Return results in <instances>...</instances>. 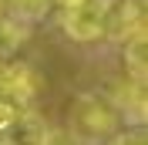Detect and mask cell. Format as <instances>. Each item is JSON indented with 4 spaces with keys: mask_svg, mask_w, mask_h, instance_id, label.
<instances>
[{
    "mask_svg": "<svg viewBox=\"0 0 148 145\" xmlns=\"http://www.w3.org/2000/svg\"><path fill=\"white\" fill-rule=\"evenodd\" d=\"M121 122H125L121 111L111 105L104 91H84L67 108V135L77 145H98V142H108L111 135H118Z\"/></svg>",
    "mask_w": 148,
    "mask_h": 145,
    "instance_id": "6da1fadb",
    "label": "cell"
},
{
    "mask_svg": "<svg viewBox=\"0 0 148 145\" xmlns=\"http://www.w3.org/2000/svg\"><path fill=\"white\" fill-rule=\"evenodd\" d=\"M104 3L108 0H84L81 7L61 10V27L71 41L91 44L98 37H104Z\"/></svg>",
    "mask_w": 148,
    "mask_h": 145,
    "instance_id": "7a4b0ae2",
    "label": "cell"
},
{
    "mask_svg": "<svg viewBox=\"0 0 148 145\" xmlns=\"http://www.w3.org/2000/svg\"><path fill=\"white\" fill-rule=\"evenodd\" d=\"M145 30V3L141 0H108L104 3V37L125 44L128 37Z\"/></svg>",
    "mask_w": 148,
    "mask_h": 145,
    "instance_id": "3957f363",
    "label": "cell"
},
{
    "mask_svg": "<svg viewBox=\"0 0 148 145\" xmlns=\"http://www.w3.org/2000/svg\"><path fill=\"white\" fill-rule=\"evenodd\" d=\"M47 138H51V125L34 111H24L0 135V145H47Z\"/></svg>",
    "mask_w": 148,
    "mask_h": 145,
    "instance_id": "277c9868",
    "label": "cell"
},
{
    "mask_svg": "<svg viewBox=\"0 0 148 145\" xmlns=\"http://www.w3.org/2000/svg\"><path fill=\"white\" fill-rule=\"evenodd\" d=\"M121 61H125L128 81L145 84V71H148V41H145V30L135 34V37H128V41L121 44Z\"/></svg>",
    "mask_w": 148,
    "mask_h": 145,
    "instance_id": "5b68a950",
    "label": "cell"
},
{
    "mask_svg": "<svg viewBox=\"0 0 148 145\" xmlns=\"http://www.w3.org/2000/svg\"><path fill=\"white\" fill-rule=\"evenodd\" d=\"M0 7H7L10 20H20V24H34L51 10V0H0Z\"/></svg>",
    "mask_w": 148,
    "mask_h": 145,
    "instance_id": "8992f818",
    "label": "cell"
},
{
    "mask_svg": "<svg viewBox=\"0 0 148 145\" xmlns=\"http://www.w3.org/2000/svg\"><path fill=\"white\" fill-rule=\"evenodd\" d=\"M108 145H145V128H128V132H118L111 135Z\"/></svg>",
    "mask_w": 148,
    "mask_h": 145,
    "instance_id": "52a82bcc",
    "label": "cell"
},
{
    "mask_svg": "<svg viewBox=\"0 0 148 145\" xmlns=\"http://www.w3.org/2000/svg\"><path fill=\"white\" fill-rule=\"evenodd\" d=\"M47 145H77V142H74L67 132H54V128H51V138H47Z\"/></svg>",
    "mask_w": 148,
    "mask_h": 145,
    "instance_id": "ba28073f",
    "label": "cell"
},
{
    "mask_svg": "<svg viewBox=\"0 0 148 145\" xmlns=\"http://www.w3.org/2000/svg\"><path fill=\"white\" fill-rule=\"evenodd\" d=\"M51 3H57L61 10H71V7H81L84 0H51Z\"/></svg>",
    "mask_w": 148,
    "mask_h": 145,
    "instance_id": "9c48e42d",
    "label": "cell"
}]
</instances>
